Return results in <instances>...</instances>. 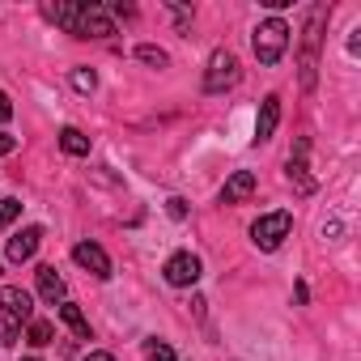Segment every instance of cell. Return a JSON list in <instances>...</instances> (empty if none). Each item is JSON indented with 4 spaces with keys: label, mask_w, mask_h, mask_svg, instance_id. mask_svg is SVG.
Listing matches in <instances>:
<instances>
[{
    "label": "cell",
    "mask_w": 361,
    "mask_h": 361,
    "mask_svg": "<svg viewBox=\"0 0 361 361\" xmlns=\"http://www.w3.org/2000/svg\"><path fill=\"white\" fill-rule=\"evenodd\" d=\"M161 276H166V285H174V289H192V285L200 281V259H196L192 251H178V255L166 259Z\"/></svg>",
    "instance_id": "8992f818"
},
{
    "label": "cell",
    "mask_w": 361,
    "mask_h": 361,
    "mask_svg": "<svg viewBox=\"0 0 361 361\" xmlns=\"http://www.w3.org/2000/svg\"><path fill=\"white\" fill-rule=\"evenodd\" d=\"M60 149L73 153V157H85V153H90V136L77 132V128H64V132H60Z\"/></svg>",
    "instance_id": "5bb4252c"
},
{
    "label": "cell",
    "mask_w": 361,
    "mask_h": 361,
    "mask_svg": "<svg viewBox=\"0 0 361 361\" xmlns=\"http://www.w3.org/2000/svg\"><path fill=\"white\" fill-rule=\"evenodd\" d=\"M73 85H77V90H81V94H90V90H94V85H98V77H94V73H90V68H73Z\"/></svg>",
    "instance_id": "ac0fdd59"
},
{
    "label": "cell",
    "mask_w": 361,
    "mask_h": 361,
    "mask_svg": "<svg viewBox=\"0 0 361 361\" xmlns=\"http://www.w3.org/2000/svg\"><path fill=\"white\" fill-rule=\"evenodd\" d=\"M238 77H243V68H238L234 51H213L209 73H204V90H209V94H226V90L238 85Z\"/></svg>",
    "instance_id": "3957f363"
},
{
    "label": "cell",
    "mask_w": 361,
    "mask_h": 361,
    "mask_svg": "<svg viewBox=\"0 0 361 361\" xmlns=\"http://www.w3.org/2000/svg\"><path fill=\"white\" fill-rule=\"evenodd\" d=\"M276 123H281V98H276V94H268V98L259 102V119H255V140H268V136L276 132Z\"/></svg>",
    "instance_id": "8fae6325"
},
{
    "label": "cell",
    "mask_w": 361,
    "mask_h": 361,
    "mask_svg": "<svg viewBox=\"0 0 361 361\" xmlns=\"http://www.w3.org/2000/svg\"><path fill=\"white\" fill-rule=\"evenodd\" d=\"M26 361H39V357H26Z\"/></svg>",
    "instance_id": "cb8c5ba5"
},
{
    "label": "cell",
    "mask_w": 361,
    "mask_h": 361,
    "mask_svg": "<svg viewBox=\"0 0 361 361\" xmlns=\"http://www.w3.org/2000/svg\"><path fill=\"white\" fill-rule=\"evenodd\" d=\"M251 192H255V174L251 170H234L226 178V188H221V204H243Z\"/></svg>",
    "instance_id": "30bf717a"
},
{
    "label": "cell",
    "mask_w": 361,
    "mask_h": 361,
    "mask_svg": "<svg viewBox=\"0 0 361 361\" xmlns=\"http://www.w3.org/2000/svg\"><path fill=\"white\" fill-rule=\"evenodd\" d=\"M51 336H56V327H51L47 319H30V327H26V340H30L35 348H43V344H51Z\"/></svg>",
    "instance_id": "9a60e30c"
},
{
    "label": "cell",
    "mask_w": 361,
    "mask_h": 361,
    "mask_svg": "<svg viewBox=\"0 0 361 361\" xmlns=\"http://www.w3.org/2000/svg\"><path fill=\"white\" fill-rule=\"evenodd\" d=\"M39 243H43V230H39V226H26L22 234H13V238H9V259H13V264H26V259H35Z\"/></svg>",
    "instance_id": "9c48e42d"
},
{
    "label": "cell",
    "mask_w": 361,
    "mask_h": 361,
    "mask_svg": "<svg viewBox=\"0 0 361 361\" xmlns=\"http://www.w3.org/2000/svg\"><path fill=\"white\" fill-rule=\"evenodd\" d=\"M13 149H18V140H13V136H0V157L13 153Z\"/></svg>",
    "instance_id": "7402d4cb"
},
{
    "label": "cell",
    "mask_w": 361,
    "mask_h": 361,
    "mask_svg": "<svg viewBox=\"0 0 361 361\" xmlns=\"http://www.w3.org/2000/svg\"><path fill=\"white\" fill-rule=\"evenodd\" d=\"M85 361H115V357H111V353H90Z\"/></svg>",
    "instance_id": "603a6c76"
},
{
    "label": "cell",
    "mask_w": 361,
    "mask_h": 361,
    "mask_svg": "<svg viewBox=\"0 0 361 361\" xmlns=\"http://www.w3.org/2000/svg\"><path fill=\"white\" fill-rule=\"evenodd\" d=\"M35 276H39V293H43L47 302H64V276H60L51 264H43Z\"/></svg>",
    "instance_id": "7c38bea8"
},
{
    "label": "cell",
    "mask_w": 361,
    "mask_h": 361,
    "mask_svg": "<svg viewBox=\"0 0 361 361\" xmlns=\"http://www.w3.org/2000/svg\"><path fill=\"white\" fill-rule=\"evenodd\" d=\"M285 47H289V26H285L281 18L259 22V30H255V56H259V64H268V68L281 64Z\"/></svg>",
    "instance_id": "7a4b0ae2"
},
{
    "label": "cell",
    "mask_w": 361,
    "mask_h": 361,
    "mask_svg": "<svg viewBox=\"0 0 361 361\" xmlns=\"http://www.w3.org/2000/svg\"><path fill=\"white\" fill-rule=\"evenodd\" d=\"M289 230H293V217H289V213H268V217H259V221L251 226V238H255L259 251H276V247L289 238Z\"/></svg>",
    "instance_id": "5b68a950"
},
{
    "label": "cell",
    "mask_w": 361,
    "mask_h": 361,
    "mask_svg": "<svg viewBox=\"0 0 361 361\" xmlns=\"http://www.w3.org/2000/svg\"><path fill=\"white\" fill-rule=\"evenodd\" d=\"M136 60H145L149 68H166V64H170V60H166V51H161V47H153V43H140V47H136Z\"/></svg>",
    "instance_id": "2e32d148"
},
{
    "label": "cell",
    "mask_w": 361,
    "mask_h": 361,
    "mask_svg": "<svg viewBox=\"0 0 361 361\" xmlns=\"http://www.w3.org/2000/svg\"><path fill=\"white\" fill-rule=\"evenodd\" d=\"M319 22H323V9L310 13V26H306V56H302V85L314 90V47H319Z\"/></svg>",
    "instance_id": "ba28073f"
},
{
    "label": "cell",
    "mask_w": 361,
    "mask_h": 361,
    "mask_svg": "<svg viewBox=\"0 0 361 361\" xmlns=\"http://www.w3.org/2000/svg\"><path fill=\"white\" fill-rule=\"evenodd\" d=\"M73 259H77L85 272H94L98 281L111 276V259H106V251H102L98 243H77V247H73Z\"/></svg>",
    "instance_id": "52a82bcc"
},
{
    "label": "cell",
    "mask_w": 361,
    "mask_h": 361,
    "mask_svg": "<svg viewBox=\"0 0 361 361\" xmlns=\"http://www.w3.org/2000/svg\"><path fill=\"white\" fill-rule=\"evenodd\" d=\"M30 319H35V298L22 285H5V289H0V323H5V331L18 336V327L30 323Z\"/></svg>",
    "instance_id": "6da1fadb"
},
{
    "label": "cell",
    "mask_w": 361,
    "mask_h": 361,
    "mask_svg": "<svg viewBox=\"0 0 361 361\" xmlns=\"http://www.w3.org/2000/svg\"><path fill=\"white\" fill-rule=\"evenodd\" d=\"M73 35H81V39H106V35H115L111 9H106V5H77Z\"/></svg>",
    "instance_id": "277c9868"
},
{
    "label": "cell",
    "mask_w": 361,
    "mask_h": 361,
    "mask_svg": "<svg viewBox=\"0 0 361 361\" xmlns=\"http://www.w3.org/2000/svg\"><path fill=\"white\" fill-rule=\"evenodd\" d=\"M13 119V102H9V94L0 90V123H9Z\"/></svg>",
    "instance_id": "44dd1931"
},
{
    "label": "cell",
    "mask_w": 361,
    "mask_h": 361,
    "mask_svg": "<svg viewBox=\"0 0 361 361\" xmlns=\"http://www.w3.org/2000/svg\"><path fill=\"white\" fill-rule=\"evenodd\" d=\"M22 213V200H0V226H9Z\"/></svg>",
    "instance_id": "d6986e66"
},
{
    "label": "cell",
    "mask_w": 361,
    "mask_h": 361,
    "mask_svg": "<svg viewBox=\"0 0 361 361\" xmlns=\"http://www.w3.org/2000/svg\"><path fill=\"white\" fill-rule=\"evenodd\" d=\"M145 361H174V348L161 340H145Z\"/></svg>",
    "instance_id": "e0dca14e"
},
{
    "label": "cell",
    "mask_w": 361,
    "mask_h": 361,
    "mask_svg": "<svg viewBox=\"0 0 361 361\" xmlns=\"http://www.w3.org/2000/svg\"><path fill=\"white\" fill-rule=\"evenodd\" d=\"M166 213H170L174 221H183V217H188V204L178 200V196H174V200H166Z\"/></svg>",
    "instance_id": "ffe728a7"
},
{
    "label": "cell",
    "mask_w": 361,
    "mask_h": 361,
    "mask_svg": "<svg viewBox=\"0 0 361 361\" xmlns=\"http://www.w3.org/2000/svg\"><path fill=\"white\" fill-rule=\"evenodd\" d=\"M60 319H64V323L73 327V336H77V340H90V319L81 314V306L64 302V306H60Z\"/></svg>",
    "instance_id": "4fadbf2b"
}]
</instances>
